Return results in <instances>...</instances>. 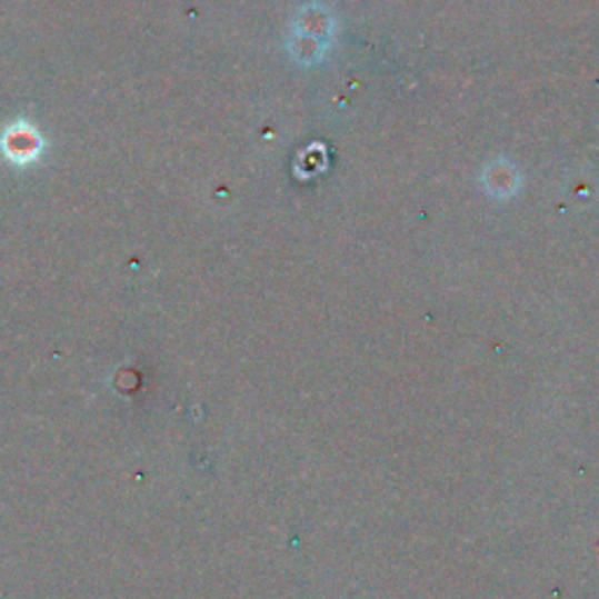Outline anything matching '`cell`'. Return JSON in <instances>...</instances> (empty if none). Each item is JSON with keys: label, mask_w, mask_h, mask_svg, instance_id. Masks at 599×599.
I'll return each instance as SVG.
<instances>
[{"label": "cell", "mask_w": 599, "mask_h": 599, "mask_svg": "<svg viewBox=\"0 0 599 599\" xmlns=\"http://www.w3.org/2000/svg\"><path fill=\"white\" fill-rule=\"evenodd\" d=\"M42 148H46V141H42L40 131L24 120L10 124L6 129L3 139H0V150H3V154L12 164H19V167L36 162L40 158Z\"/></svg>", "instance_id": "1"}]
</instances>
